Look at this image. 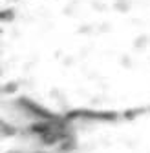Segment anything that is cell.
Segmentation results:
<instances>
[{
	"label": "cell",
	"instance_id": "obj_1",
	"mask_svg": "<svg viewBox=\"0 0 150 153\" xmlns=\"http://www.w3.org/2000/svg\"><path fill=\"white\" fill-rule=\"evenodd\" d=\"M8 82L46 108L150 104V0H11L2 16Z\"/></svg>",
	"mask_w": 150,
	"mask_h": 153
}]
</instances>
